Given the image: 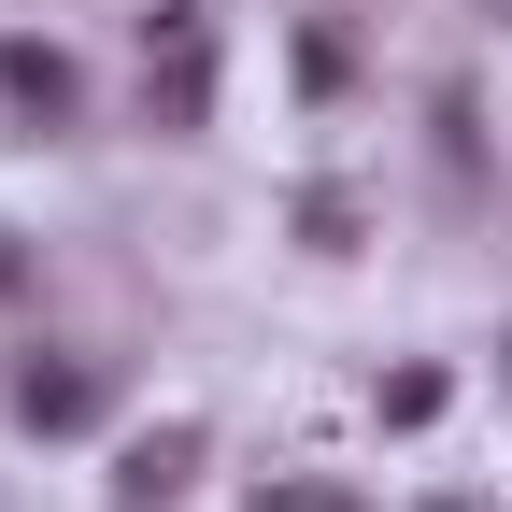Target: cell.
<instances>
[{"label":"cell","instance_id":"6da1fadb","mask_svg":"<svg viewBox=\"0 0 512 512\" xmlns=\"http://www.w3.org/2000/svg\"><path fill=\"white\" fill-rule=\"evenodd\" d=\"M143 100H157V128H200V100H214V29L185 0L143 15Z\"/></svg>","mask_w":512,"mask_h":512},{"label":"cell","instance_id":"7a4b0ae2","mask_svg":"<svg viewBox=\"0 0 512 512\" xmlns=\"http://www.w3.org/2000/svg\"><path fill=\"white\" fill-rule=\"evenodd\" d=\"M0 100H15L29 128H72V114H86V72H72L57 43H0Z\"/></svg>","mask_w":512,"mask_h":512},{"label":"cell","instance_id":"3957f363","mask_svg":"<svg viewBox=\"0 0 512 512\" xmlns=\"http://www.w3.org/2000/svg\"><path fill=\"white\" fill-rule=\"evenodd\" d=\"M185 470H200V427H157V441H128L114 498H128V512H157V498H185Z\"/></svg>","mask_w":512,"mask_h":512},{"label":"cell","instance_id":"277c9868","mask_svg":"<svg viewBox=\"0 0 512 512\" xmlns=\"http://www.w3.org/2000/svg\"><path fill=\"white\" fill-rule=\"evenodd\" d=\"M15 413H29L43 441H57V427H86V413H100V370H72V356L43 370V356H29V370H15Z\"/></svg>","mask_w":512,"mask_h":512}]
</instances>
